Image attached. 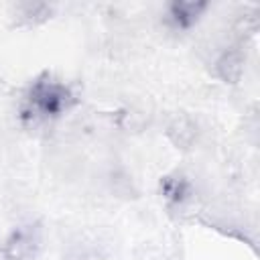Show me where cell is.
<instances>
[{
  "label": "cell",
  "instance_id": "cell-2",
  "mask_svg": "<svg viewBox=\"0 0 260 260\" xmlns=\"http://www.w3.org/2000/svg\"><path fill=\"white\" fill-rule=\"evenodd\" d=\"M205 10V4H193V2H173L169 6V22L173 28H189L199 14Z\"/></svg>",
  "mask_w": 260,
  "mask_h": 260
},
{
  "label": "cell",
  "instance_id": "cell-1",
  "mask_svg": "<svg viewBox=\"0 0 260 260\" xmlns=\"http://www.w3.org/2000/svg\"><path fill=\"white\" fill-rule=\"evenodd\" d=\"M71 102L73 95L63 83L51 77H43L30 85L22 104V118L30 120L32 124L53 120L61 116L71 106Z\"/></svg>",
  "mask_w": 260,
  "mask_h": 260
}]
</instances>
